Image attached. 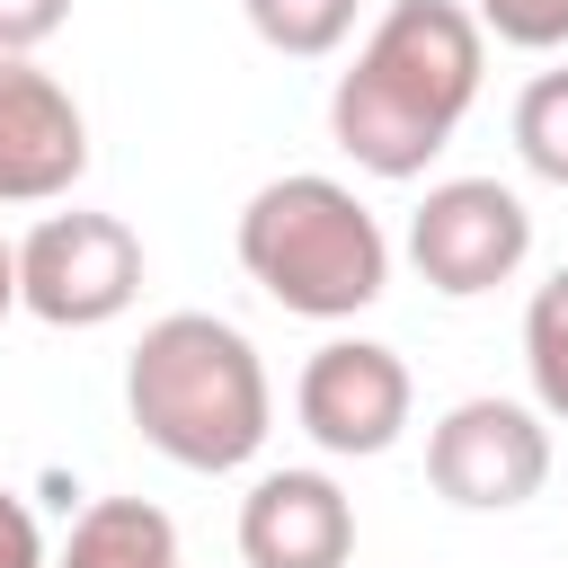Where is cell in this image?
<instances>
[{"instance_id":"30bf717a","label":"cell","mask_w":568,"mask_h":568,"mask_svg":"<svg viewBox=\"0 0 568 568\" xmlns=\"http://www.w3.org/2000/svg\"><path fill=\"white\" fill-rule=\"evenodd\" d=\"M53 568H178V524L151 497H89Z\"/></svg>"},{"instance_id":"9a60e30c","label":"cell","mask_w":568,"mask_h":568,"mask_svg":"<svg viewBox=\"0 0 568 568\" xmlns=\"http://www.w3.org/2000/svg\"><path fill=\"white\" fill-rule=\"evenodd\" d=\"M62 18H71V0H0V53H36Z\"/></svg>"},{"instance_id":"7c38bea8","label":"cell","mask_w":568,"mask_h":568,"mask_svg":"<svg viewBox=\"0 0 568 568\" xmlns=\"http://www.w3.org/2000/svg\"><path fill=\"white\" fill-rule=\"evenodd\" d=\"M524 373H532L541 417L568 426V266H559V275L532 293V311H524Z\"/></svg>"},{"instance_id":"2e32d148","label":"cell","mask_w":568,"mask_h":568,"mask_svg":"<svg viewBox=\"0 0 568 568\" xmlns=\"http://www.w3.org/2000/svg\"><path fill=\"white\" fill-rule=\"evenodd\" d=\"M0 568H53V559H44V532H36V515H27V497H9V488H0Z\"/></svg>"},{"instance_id":"7a4b0ae2","label":"cell","mask_w":568,"mask_h":568,"mask_svg":"<svg viewBox=\"0 0 568 568\" xmlns=\"http://www.w3.org/2000/svg\"><path fill=\"white\" fill-rule=\"evenodd\" d=\"M124 408L142 444L169 453L178 470H240L275 426L257 346L213 311H169L142 328V346L124 355Z\"/></svg>"},{"instance_id":"8992f818","label":"cell","mask_w":568,"mask_h":568,"mask_svg":"<svg viewBox=\"0 0 568 568\" xmlns=\"http://www.w3.org/2000/svg\"><path fill=\"white\" fill-rule=\"evenodd\" d=\"M426 479L462 515H506L550 479V426L524 399H462L426 435Z\"/></svg>"},{"instance_id":"6da1fadb","label":"cell","mask_w":568,"mask_h":568,"mask_svg":"<svg viewBox=\"0 0 568 568\" xmlns=\"http://www.w3.org/2000/svg\"><path fill=\"white\" fill-rule=\"evenodd\" d=\"M479 62H488V27L462 0H390L355 71H337L328 89L337 151L373 178H417L470 115Z\"/></svg>"},{"instance_id":"277c9868","label":"cell","mask_w":568,"mask_h":568,"mask_svg":"<svg viewBox=\"0 0 568 568\" xmlns=\"http://www.w3.org/2000/svg\"><path fill=\"white\" fill-rule=\"evenodd\" d=\"M142 293V240L115 213H44L18 240V302L44 328H106Z\"/></svg>"},{"instance_id":"4fadbf2b","label":"cell","mask_w":568,"mask_h":568,"mask_svg":"<svg viewBox=\"0 0 568 568\" xmlns=\"http://www.w3.org/2000/svg\"><path fill=\"white\" fill-rule=\"evenodd\" d=\"M515 151H524V169H532V178L568 186V62H559V71H541V80L515 98Z\"/></svg>"},{"instance_id":"5b68a950","label":"cell","mask_w":568,"mask_h":568,"mask_svg":"<svg viewBox=\"0 0 568 568\" xmlns=\"http://www.w3.org/2000/svg\"><path fill=\"white\" fill-rule=\"evenodd\" d=\"M408 257L435 293L470 302V293H497L515 284V266L532 257V213L515 186L497 178H444L426 186V204L408 213Z\"/></svg>"},{"instance_id":"e0dca14e","label":"cell","mask_w":568,"mask_h":568,"mask_svg":"<svg viewBox=\"0 0 568 568\" xmlns=\"http://www.w3.org/2000/svg\"><path fill=\"white\" fill-rule=\"evenodd\" d=\"M9 311H18V248L0 240V320H9Z\"/></svg>"},{"instance_id":"5bb4252c","label":"cell","mask_w":568,"mask_h":568,"mask_svg":"<svg viewBox=\"0 0 568 568\" xmlns=\"http://www.w3.org/2000/svg\"><path fill=\"white\" fill-rule=\"evenodd\" d=\"M479 27L515 53H559L568 44V0H479Z\"/></svg>"},{"instance_id":"ba28073f","label":"cell","mask_w":568,"mask_h":568,"mask_svg":"<svg viewBox=\"0 0 568 568\" xmlns=\"http://www.w3.org/2000/svg\"><path fill=\"white\" fill-rule=\"evenodd\" d=\"M89 169V115L53 71L0 53V204H53Z\"/></svg>"},{"instance_id":"9c48e42d","label":"cell","mask_w":568,"mask_h":568,"mask_svg":"<svg viewBox=\"0 0 568 568\" xmlns=\"http://www.w3.org/2000/svg\"><path fill=\"white\" fill-rule=\"evenodd\" d=\"M355 506L328 470H266L240 497V559L248 568H346Z\"/></svg>"},{"instance_id":"52a82bcc","label":"cell","mask_w":568,"mask_h":568,"mask_svg":"<svg viewBox=\"0 0 568 568\" xmlns=\"http://www.w3.org/2000/svg\"><path fill=\"white\" fill-rule=\"evenodd\" d=\"M408 364L390 355V346H373V337H328L311 364H302V382H293V408H302V435L320 444V453H337V462H373V453H390L399 444V426H408Z\"/></svg>"},{"instance_id":"3957f363","label":"cell","mask_w":568,"mask_h":568,"mask_svg":"<svg viewBox=\"0 0 568 568\" xmlns=\"http://www.w3.org/2000/svg\"><path fill=\"white\" fill-rule=\"evenodd\" d=\"M240 266L248 284L293 320H355L390 284V240L337 178H275L240 213Z\"/></svg>"},{"instance_id":"8fae6325","label":"cell","mask_w":568,"mask_h":568,"mask_svg":"<svg viewBox=\"0 0 568 568\" xmlns=\"http://www.w3.org/2000/svg\"><path fill=\"white\" fill-rule=\"evenodd\" d=\"M240 9H248L257 44H275L293 62H320V53H337L355 36V9L364 0H240Z\"/></svg>"}]
</instances>
